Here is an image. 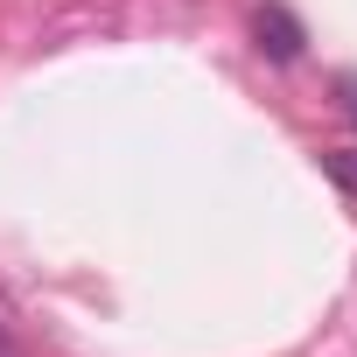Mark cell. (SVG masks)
I'll list each match as a JSON object with an SVG mask.
<instances>
[{
  "label": "cell",
  "mask_w": 357,
  "mask_h": 357,
  "mask_svg": "<svg viewBox=\"0 0 357 357\" xmlns=\"http://www.w3.org/2000/svg\"><path fill=\"white\" fill-rule=\"evenodd\" d=\"M252 36H259V50H266L273 63H294V56H301V43H308V36H301V22H294L287 8H259V15H252Z\"/></svg>",
  "instance_id": "cell-1"
},
{
  "label": "cell",
  "mask_w": 357,
  "mask_h": 357,
  "mask_svg": "<svg viewBox=\"0 0 357 357\" xmlns=\"http://www.w3.org/2000/svg\"><path fill=\"white\" fill-rule=\"evenodd\" d=\"M329 175H336V183L357 197V147H336V154H329Z\"/></svg>",
  "instance_id": "cell-2"
}]
</instances>
